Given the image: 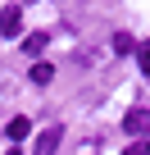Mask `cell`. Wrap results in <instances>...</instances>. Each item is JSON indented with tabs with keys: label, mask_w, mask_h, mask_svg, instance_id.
<instances>
[{
	"label": "cell",
	"mask_w": 150,
	"mask_h": 155,
	"mask_svg": "<svg viewBox=\"0 0 150 155\" xmlns=\"http://www.w3.org/2000/svg\"><path fill=\"white\" fill-rule=\"evenodd\" d=\"M9 155H18V150H9Z\"/></svg>",
	"instance_id": "cell-10"
},
{
	"label": "cell",
	"mask_w": 150,
	"mask_h": 155,
	"mask_svg": "<svg viewBox=\"0 0 150 155\" xmlns=\"http://www.w3.org/2000/svg\"><path fill=\"white\" fill-rule=\"evenodd\" d=\"M123 128H127L136 141H145V137H150V110H127V114H123Z\"/></svg>",
	"instance_id": "cell-1"
},
{
	"label": "cell",
	"mask_w": 150,
	"mask_h": 155,
	"mask_svg": "<svg viewBox=\"0 0 150 155\" xmlns=\"http://www.w3.org/2000/svg\"><path fill=\"white\" fill-rule=\"evenodd\" d=\"M50 78H55V68H50V64H32V82H37V87H46Z\"/></svg>",
	"instance_id": "cell-6"
},
{
	"label": "cell",
	"mask_w": 150,
	"mask_h": 155,
	"mask_svg": "<svg viewBox=\"0 0 150 155\" xmlns=\"http://www.w3.org/2000/svg\"><path fill=\"white\" fill-rule=\"evenodd\" d=\"M27 132H32V123H27L23 114H18V119H9V128H5V137H9V141H23Z\"/></svg>",
	"instance_id": "cell-4"
},
{
	"label": "cell",
	"mask_w": 150,
	"mask_h": 155,
	"mask_svg": "<svg viewBox=\"0 0 150 155\" xmlns=\"http://www.w3.org/2000/svg\"><path fill=\"white\" fill-rule=\"evenodd\" d=\"M114 50H118V55H127V50H132V37H127V32H118V37H114Z\"/></svg>",
	"instance_id": "cell-8"
},
{
	"label": "cell",
	"mask_w": 150,
	"mask_h": 155,
	"mask_svg": "<svg viewBox=\"0 0 150 155\" xmlns=\"http://www.w3.org/2000/svg\"><path fill=\"white\" fill-rule=\"evenodd\" d=\"M0 32H5V37H18L23 32V9L18 5H5V9H0Z\"/></svg>",
	"instance_id": "cell-2"
},
{
	"label": "cell",
	"mask_w": 150,
	"mask_h": 155,
	"mask_svg": "<svg viewBox=\"0 0 150 155\" xmlns=\"http://www.w3.org/2000/svg\"><path fill=\"white\" fill-rule=\"evenodd\" d=\"M59 137H64V128H59V123H55V128H46V132L37 137L32 155H55V150H59Z\"/></svg>",
	"instance_id": "cell-3"
},
{
	"label": "cell",
	"mask_w": 150,
	"mask_h": 155,
	"mask_svg": "<svg viewBox=\"0 0 150 155\" xmlns=\"http://www.w3.org/2000/svg\"><path fill=\"white\" fill-rule=\"evenodd\" d=\"M46 41H50L46 32H32V37H23V50H27V55H41V50H46Z\"/></svg>",
	"instance_id": "cell-5"
},
{
	"label": "cell",
	"mask_w": 150,
	"mask_h": 155,
	"mask_svg": "<svg viewBox=\"0 0 150 155\" xmlns=\"http://www.w3.org/2000/svg\"><path fill=\"white\" fill-rule=\"evenodd\" d=\"M123 155H150V137H145V141H132V146H127Z\"/></svg>",
	"instance_id": "cell-9"
},
{
	"label": "cell",
	"mask_w": 150,
	"mask_h": 155,
	"mask_svg": "<svg viewBox=\"0 0 150 155\" xmlns=\"http://www.w3.org/2000/svg\"><path fill=\"white\" fill-rule=\"evenodd\" d=\"M136 64L141 73H150V41H136Z\"/></svg>",
	"instance_id": "cell-7"
}]
</instances>
